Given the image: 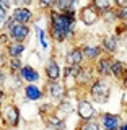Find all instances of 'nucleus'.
<instances>
[{"mask_svg":"<svg viewBox=\"0 0 127 130\" xmlns=\"http://www.w3.org/2000/svg\"><path fill=\"white\" fill-rule=\"evenodd\" d=\"M26 46H24V42H18V41H10V44L5 47V54L7 57H10V59H13V57H21Z\"/></svg>","mask_w":127,"mask_h":130,"instance_id":"6ab92c4d","label":"nucleus"},{"mask_svg":"<svg viewBox=\"0 0 127 130\" xmlns=\"http://www.w3.org/2000/svg\"><path fill=\"white\" fill-rule=\"evenodd\" d=\"M11 20H15L16 23L30 24L33 21V11L28 7H15L11 11Z\"/></svg>","mask_w":127,"mask_h":130,"instance_id":"2eb2a0df","label":"nucleus"},{"mask_svg":"<svg viewBox=\"0 0 127 130\" xmlns=\"http://www.w3.org/2000/svg\"><path fill=\"white\" fill-rule=\"evenodd\" d=\"M44 120H46V125L52 130H65V120L57 117L55 114H49L47 117H44Z\"/></svg>","mask_w":127,"mask_h":130,"instance_id":"4be33fe9","label":"nucleus"},{"mask_svg":"<svg viewBox=\"0 0 127 130\" xmlns=\"http://www.w3.org/2000/svg\"><path fill=\"white\" fill-rule=\"evenodd\" d=\"M46 94L51 98V101L54 103H62L64 99H67V94H68V89L67 86L64 85V81H47L46 85Z\"/></svg>","mask_w":127,"mask_h":130,"instance_id":"39448f33","label":"nucleus"},{"mask_svg":"<svg viewBox=\"0 0 127 130\" xmlns=\"http://www.w3.org/2000/svg\"><path fill=\"white\" fill-rule=\"evenodd\" d=\"M20 78L26 83H38L39 81V73L36 68H33L31 65H23L21 72H20Z\"/></svg>","mask_w":127,"mask_h":130,"instance_id":"a211bd4d","label":"nucleus"},{"mask_svg":"<svg viewBox=\"0 0 127 130\" xmlns=\"http://www.w3.org/2000/svg\"><path fill=\"white\" fill-rule=\"evenodd\" d=\"M91 3L98 8V10H100L101 15L114 8V2H112V0H91Z\"/></svg>","mask_w":127,"mask_h":130,"instance_id":"393cba45","label":"nucleus"},{"mask_svg":"<svg viewBox=\"0 0 127 130\" xmlns=\"http://www.w3.org/2000/svg\"><path fill=\"white\" fill-rule=\"evenodd\" d=\"M100 124L103 130H119L124 122H122V117L119 114L103 112V114H100Z\"/></svg>","mask_w":127,"mask_h":130,"instance_id":"423d86ee","label":"nucleus"},{"mask_svg":"<svg viewBox=\"0 0 127 130\" xmlns=\"http://www.w3.org/2000/svg\"><path fill=\"white\" fill-rule=\"evenodd\" d=\"M119 36L117 34H104L101 38V44L100 46L103 47V52L108 55H114L117 51H119Z\"/></svg>","mask_w":127,"mask_h":130,"instance_id":"9d476101","label":"nucleus"},{"mask_svg":"<svg viewBox=\"0 0 127 130\" xmlns=\"http://www.w3.org/2000/svg\"><path fill=\"white\" fill-rule=\"evenodd\" d=\"M100 10L93 5V3H90V5H85L83 8L80 10V20L81 23L85 24V26H93L95 23L100 21Z\"/></svg>","mask_w":127,"mask_h":130,"instance_id":"0eeeda50","label":"nucleus"},{"mask_svg":"<svg viewBox=\"0 0 127 130\" xmlns=\"http://www.w3.org/2000/svg\"><path fill=\"white\" fill-rule=\"evenodd\" d=\"M5 68L10 73L18 75V73L21 72V68H23V63H21V60H20V57H13V59H10V57H8V62L5 65Z\"/></svg>","mask_w":127,"mask_h":130,"instance_id":"b1692460","label":"nucleus"},{"mask_svg":"<svg viewBox=\"0 0 127 130\" xmlns=\"http://www.w3.org/2000/svg\"><path fill=\"white\" fill-rule=\"evenodd\" d=\"M119 130H127V120H125V122H124V124H122V125H121V128H119Z\"/></svg>","mask_w":127,"mask_h":130,"instance_id":"f704fd0d","label":"nucleus"},{"mask_svg":"<svg viewBox=\"0 0 127 130\" xmlns=\"http://www.w3.org/2000/svg\"><path fill=\"white\" fill-rule=\"evenodd\" d=\"M44 72H46V76L49 81H59L60 76H64V73L60 72V65L57 63V60L54 57L47 59L46 67H44Z\"/></svg>","mask_w":127,"mask_h":130,"instance_id":"f8f14e48","label":"nucleus"},{"mask_svg":"<svg viewBox=\"0 0 127 130\" xmlns=\"http://www.w3.org/2000/svg\"><path fill=\"white\" fill-rule=\"evenodd\" d=\"M2 120H3V127L8 128H16L20 125V120H21V114H20V109L16 104H7L2 111Z\"/></svg>","mask_w":127,"mask_h":130,"instance_id":"20e7f679","label":"nucleus"},{"mask_svg":"<svg viewBox=\"0 0 127 130\" xmlns=\"http://www.w3.org/2000/svg\"><path fill=\"white\" fill-rule=\"evenodd\" d=\"M24 98L26 101H41L44 98V91L41 89L36 83H28L24 86Z\"/></svg>","mask_w":127,"mask_h":130,"instance_id":"dca6fc26","label":"nucleus"},{"mask_svg":"<svg viewBox=\"0 0 127 130\" xmlns=\"http://www.w3.org/2000/svg\"><path fill=\"white\" fill-rule=\"evenodd\" d=\"M88 94L93 103L106 104L109 101V96H111V86L106 83L104 78H96L93 81V85L88 88Z\"/></svg>","mask_w":127,"mask_h":130,"instance_id":"f03ea898","label":"nucleus"},{"mask_svg":"<svg viewBox=\"0 0 127 130\" xmlns=\"http://www.w3.org/2000/svg\"><path fill=\"white\" fill-rule=\"evenodd\" d=\"M117 13H119V20H121V21H124V20L127 18V7L117 8Z\"/></svg>","mask_w":127,"mask_h":130,"instance_id":"7c9ffc66","label":"nucleus"},{"mask_svg":"<svg viewBox=\"0 0 127 130\" xmlns=\"http://www.w3.org/2000/svg\"><path fill=\"white\" fill-rule=\"evenodd\" d=\"M34 29H36V34H38V38H39V42H41V46H43V49H47V41H46V31H44V29H41V28H38V26H36Z\"/></svg>","mask_w":127,"mask_h":130,"instance_id":"c85d7f7f","label":"nucleus"},{"mask_svg":"<svg viewBox=\"0 0 127 130\" xmlns=\"http://www.w3.org/2000/svg\"><path fill=\"white\" fill-rule=\"evenodd\" d=\"M77 8V0H57L55 10L62 11V13H68V11H75Z\"/></svg>","mask_w":127,"mask_h":130,"instance_id":"5701e85b","label":"nucleus"},{"mask_svg":"<svg viewBox=\"0 0 127 130\" xmlns=\"http://www.w3.org/2000/svg\"><path fill=\"white\" fill-rule=\"evenodd\" d=\"M3 31L10 36L11 41L24 42V41L28 39V36H30V32H31V28H30V24L16 23L15 20H11V16H10V20L3 24Z\"/></svg>","mask_w":127,"mask_h":130,"instance_id":"7ed1b4c3","label":"nucleus"},{"mask_svg":"<svg viewBox=\"0 0 127 130\" xmlns=\"http://www.w3.org/2000/svg\"><path fill=\"white\" fill-rule=\"evenodd\" d=\"M57 0H38V5L43 10H54Z\"/></svg>","mask_w":127,"mask_h":130,"instance_id":"cd10ccee","label":"nucleus"},{"mask_svg":"<svg viewBox=\"0 0 127 130\" xmlns=\"http://www.w3.org/2000/svg\"><path fill=\"white\" fill-rule=\"evenodd\" d=\"M0 7L7 8V10H10V0H0Z\"/></svg>","mask_w":127,"mask_h":130,"instance_id":"473e14b6","label":"nucleus"},{"mask_svg":"<svg viewBox=\"0 0 127 130\" xmlns=\"http://www.w3.org/2000/svg\"><path fill=\"white\" fill-rule=\"evenodd\" d=\"M114 57L111 55H103L95 62V72L100 78H106V76H111V65H112Z\"/></svg>","mask_w":127,"mask_h":130,"instance_id":"9b49d317","label":"nucleus"},{"mask_svg":"<svg viewBox=\"0 0 127 130\" xmlns=\"http://www.w3.org/2000/svg\"><path fill=\"white\" fill-rule=\"evenodd\" d=\"M11 2H13L16 7H28V5L33 3V0H11Z\"/></svg>","mask_w":127,"mask_h":130,"instance_id":"c756f323","label":"nucleus"},{"mask_svg":"<svg viewBox=\"0 0 127 130\" xmlns=\"http://www.w3.org/2000/svg\"><path fill=\"white\" fill-rule=\"evenodd\" d=\"M81 49H83V54H85V60H88V62H96L100 57H103V47L101 46L85 44Z\"/></svg>","mask_w":127,"mask_h":130,"instance_id":"f3484780","label":"nucleus"},{"mask_svg":"<svg viewBox=\"0 0 127 130\" xmlns=\"http://www.w3.org/2000/svg\"><path fill=\"white\" fill-rule=\"evenodd\" d=\"M125 72H127V65L124 62H121V60L114 59L112 60V65H111V76H112V78L122 80V78H124V75H125Z\"/></svg>","mask_w":127,"mask_h":130,"instance_id":"412c9836","label":"nucleus"},{"mask_svg":"<svg viewBox=\"0 0 127 130\" xmlns=\"http://www.w3.org/2000/svg\"><path fill=\"white\" fill-rule=\"evenodd\" d=\"M112 2H114V7H116V8L127 7V0H112Z\"/></svg>","mask_w":127,"mask_h":130,"instance_id":"2f4dec72","label":"nucleus"},{"mask_svg":"<svg viewBox=\"0 0 127 130\" xmlns=\"http://www.w3.org/2000/svg\"><path fill=\"white\" fill-rule=\"evenodd\" d=\"M121 81H122V86H124V88L127 89V72H125V75H124V78H122Z\"/></svg>","mask_w":127,"mask_h":130,"instance_id":"72a5a7b5","label":"nucleus"},{"mask_svg":"<svg viewBox=\"0 0 127 130\" xmlns=\"http://www.w3.org/2000/svg\"><path fill=\"white\" fill-rule=\"evenodd\" d=\"M101 18H103L106 23H109V24L116 23L117 20H119V13H117V8H112V10H109V11H106V13H103V15H101Z\"/></svg>","mask_w":127,"mask_h":130,"instance_id":"bb28decb","label":"nucleus"},{"mask_svg":"<svg viewBox=\"0 0 127 130\" xmlns=\"http://www.w3.org/2000/svg\"><path fill=\"white\" fill-rule=\"evenodd\" d=\"M95 67H91V65H81L80 68V73L78 76H77V86H81V88H90L93 85V81H95Z\"/></svg>","mask_w":127,"mask_h":130,"instance_id":"1a4fd4ad","label":"nucleus"},{"mask_svg":"<svg viewBox=\"0 0 127 130\" xmlns=\"http://www.w3.org/2000/svg\"><path fill=\"white\" fill-rule=\"evenodd\" d=\"M3 130H15V128H8V127H5V128H3Z\"/></svg>","mask_w":127,"mask_h":130,"instance_id":"e433bc0d","label":"nucleus"},{"mask_svg":"<svg viewBox=\"0 0 127 130\" xmlns=\"http://www.w3.org/2000/svg\"><path fill=\"white\" fill-rule=\"evenodd\" d=\"M77 130H101V124H100V120H95V119L81 120Z\"/></svg>","mask_w":127,"mask_h":130,"instance_id":"a878e982","label":"nucleus"},{"mask_svg":"<svg viewBox=\"0 0 127 130\" xmlns=\"http://www.w3.org/2000/svg\"><path fill=\"white\" fill-rule=\"evenodd\" d=\"M125 55H127V47H125Z\"/></svg>","mask_w":127,"mask_h":130,"instance_id":"4c0bfd02","label":"nucleus"},{"mask_svg":"<svg viewBox=\"0 0 127 130\" xmlns=\"http://www.w3.org/2000/svg\"><path fill=\"white\" fill-rule=\"evenodd\" d=\"M77 116L80 120H91L96 117V109L91 101L88 99H80L77 103Z\"/></svg>","mask_w":127,"mask_h":130,"instance_id":"6e6552de","label":"nucleus"},{"mask_svg":"<svg viewBox=\"0 0 127 130\" xmlns=\"http://www.w3.org/2000/svg\"><path fill=\"white\" fill-rule=\"evenodd\" d=\"M85 60V54H83V49L78 46H73L68 49V52L65 54V62L67 65H75V67H80Z\"/></svg>","mask_w":127,"mask_h":130,"instance_id":"4468645a","label":"nucleus"},{"mask_svg":"<svg viewBox=\"0 0 127 130\" xmlns=\"http://www.w3.org/2000/svg\"><path fill=\"white\" fill-rule=\"evenodd\" d=\"M80 68H81V65L80 67L67 65V67L64 68V85L67 86L68 91L77 86V76H78V73H80Z\"/></svg>","mask_w":127,"mask_h":130,"instance_id":"ddd939ff","label":"nucleus"},{"mask_svg":"<svg viewBox=\"0 0 127 130\" xmlns=\"http://www.w3.org/2000/svg\"><path fill=\"white\" fill-rule=\"evenodd\" d=\"M77 11L62 13L59 10H49V36L57 44H62L75 34Z\"/></svg>","mask_w":127,"mask_h":130,"instance_id":"f257e3e1","label":"nucleus"},{"mask_svg":"<svg viewBox=\"0 0 127 130\" xmlns=\"http://www.w3.org/2000/svg\"><path fill=\"white\" fill-rule=\"evenodd\" d=\"M122 26H124V31L127 32V18L124 20V21H122Z\"/></svg>","mask_w":127,"mask_h":130,"instance_id":"c9c22d12","label":"nucleus"},{"mask_svg":"<svg viewBox=\"0 0 127 130\" xmlns=\"http://www.w3.org/2000/svg\"><path fill=\"white\" fill-rule=\"evenodd\" d=\"M72 112H73V106L68 99H64L62 103H59L57 107L54 109V114L57 117H60V119H64V120L67 119V116H70Z\"/></svg>","mask_w":127,"mask_h":130,"instance_id":"aec40b11","label":"nucleus"}]
</instances>
